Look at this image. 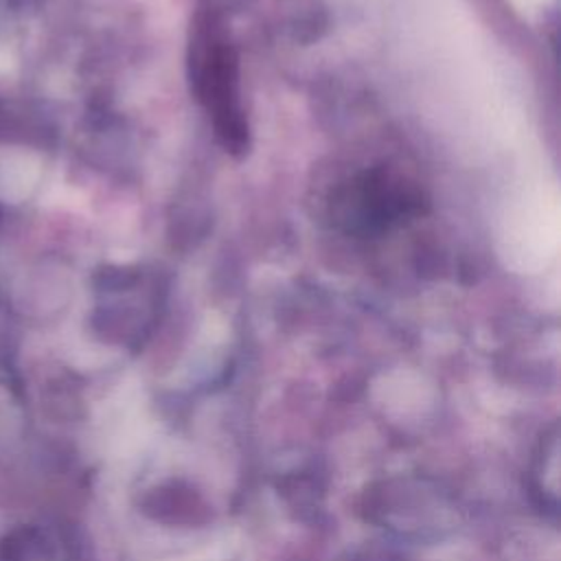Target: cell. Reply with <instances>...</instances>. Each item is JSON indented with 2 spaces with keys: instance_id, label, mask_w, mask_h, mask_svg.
I'll return each mask as SVG.
<instances>
[{
  "instance_id": "6da1fadb",
  "label": "cell",
  "mask_w": 561,
  "mask_h": 561,
  "mask_svg": "<svg viewBox=\"0 0 561 561\" xmlns=\"http://www.w3.org/2000/svg\"><path fill=\"white\" fill-rule=\"evenodd\" d=\"M191 79L199 103L213 118L219 142L230 153L248 147V123L239 99L237 55L215 15L197 20L191 42Z\"/></svg>"
}]
</instances>
